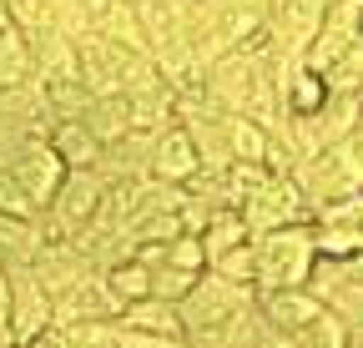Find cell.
Segmentation results:
<instances>
[{
    "instance_id": "7a4b0ae2",
    "label": "cell",
    "mask_w": 363,
    "mask_h": 348,
    "mask_svg": "<svg viewBox=\"0 0 363 348\" xmlns=\"http://www.w3.org/2000/svg\"><path fill=\"white\" fill-rule=\"evenodd\" d=\"M197 142H192V132H167L162 142H157V152H152V172L162 182H192L197 177Z\"/></svg>"
},
{
    "instance_id": "6da1fadb",
    "label": "cell",
    "mask_w": 363,
    "mask_h": 348,
    "mask_svg": "<svg viewBox=\"0 0 363 348\" xmlns=\"http://www.w3.org/2000/svg\"><path fill=\"white\" fill-rule=\"evenodd\" d=\"M308 263H313V232L278 228L272 237L252 242V278L262 288H298L308 278Z\"/></svg>"
},
{
    "instance_id": "277c9868",
    "label": "cell",
    "mask_w": 363,
    "mask_h": 348,
    "mask_svg": "<svg viewBox=\"0 0 363 348\" xmlns=\"http://www.w3.org/2000/svg\"><path fill=\"white\" fill-rule=\"evenodd\" d=\"M242 237H247V217H242V212H217L212 228H207V252L222 257V252L242 247Z\"/></svg>"
},
{
    "instance_id": "3957f363",
    "label": "cell",
    "mask_w": 363,
    "mask_h": 348,
    "mask_svg": "<svg viewBox=\"0 0 363 348\" xmlns=\"http://www.w3.org/2000/svg\"><path fill=\"white\" fill-rule=\"evenodd\" d=\"M106 288H111V298L121 303V308L126 303H142V298H152V268L147 263H121Z\"/></svg>"
}]
</instances>
